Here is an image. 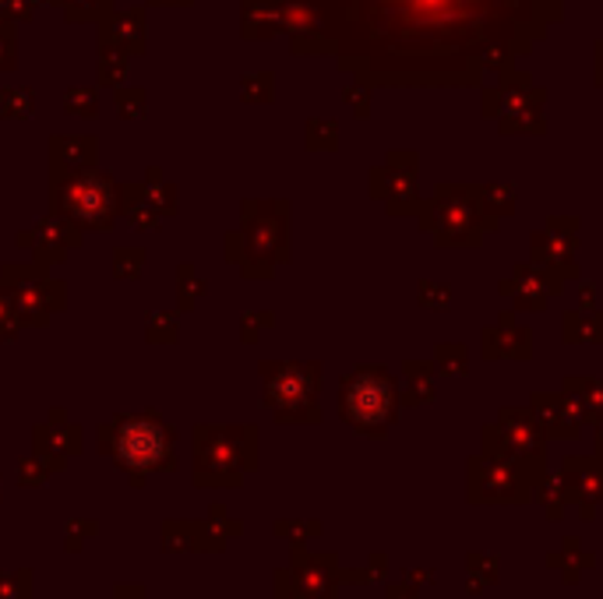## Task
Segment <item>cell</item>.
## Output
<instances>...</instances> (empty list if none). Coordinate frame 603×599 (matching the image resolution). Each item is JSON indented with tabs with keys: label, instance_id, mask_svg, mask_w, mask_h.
Listing matches in <instances>:
<instances>
[{
	"label": "cell",
	"instance_id": "16",
	"mask_svg": "<svg viewBox=\"0 0 603 599\" xmlns=\"http://www.w3.org/2000/svg\"><path fill=\"white\" fill-rule=\"evenodd\" d=\"M593 61H596V85H603V40L593 43Z\"/></svg>",
	"mask_w": 603,
	"mask_h": 599
},
{
	"label": "cell",
	"instance_id": "15",
	"mask_svg": "<svg viewBox=\"0 0 603 599\" xmlns=\"http://www.w3.org/2000/svg\"><path fill=\"white\" fill-rule=\"evenodd\" d=\"M244 95H247L251 103H255V100H272V74L268 71L251 74V79L244 82Z\"/></svg>",
	"mask_w": 603,
	"mask_h": 599
},
{
	"label": "cell",
	"instance_id": "11",
	"mask_svg": "<svg viewBox=\"0 0 603 599\" xmlns=\"http://www.w3.org/2000/svg\"><path fill=\"white\" fill-rule=\"evenodd\" d=\"M283 29V0H244V35L262 40Z\"/></svg>",
	"mask_w": 603,
	"mask_h": 599
},
{
	"label": "cell",
	"instance_id": "6",
	"mask_svg": "<svg viewBox=\"0 0 603 599\" xmlns=\"http://www.w3.org/2000/svg\"><path fill=\"white\" fill-rule=\"evenodd\" d=\"M470 473L473 500H522L530 494V479L512 458H477Z\"/></svg>",
	"mask_w": 603,
	"mask_h": 599
},
{
	"label": "cell",
	"instance_id": "12",
	"mask_svg": "<svg viewBox=\"0 0 603 599\" xmlns=\"http://www.w3.org/2000/svg\"><path fill=\"white\" fill-rule=\"evenodd\" d=\"M336 121H310L307 124V145L310 148H336Z\"/></svg>",
	"mask_w": 603,
	"mask_h": 599
},
{
	"label": "cell",
	"instance_id": "13",
	"mask_svg": "<svg viewBox=\"0 0 603 599\" xmlns=\"http://www.w3.org/2000/svg\"><path fill=\"white\" fill-rule=\"evenodd\" d=\"M480 198H483V205H488V208L494 205L498 211H512V202H515L509 184H488V187H480Z\"/></svg>",
	"mask_w": 603,
	"mask_h": 599
},
{
	"label": "cell",
	"instance_id": "1",
	"mask_svg": "<svg viewBox=\"0 0 603 599\" xmlns=\"http://www.w3.org/2000/svg\"><path fill=\"white\" fill-rule=\"evenodd\" d=\"M321 35L294 53H336L364 85H483L512 71L565 0H310Z\"/></svg>",
	"mask_w": 603,
	"mask_h": 599
},
{
	"label": "cell",
	"instance_id": "2",
	"mask_svg": "<svg viewBox=\"0 0 603 599\" xmlns=\"http://www.w3.org/2000/svg\"><path fill=\"white\" fill-rule=\"evenodd\" d=\"M343 416L364 434H385L396 416V384L381 366H360L357 374L343 381L339 395Z\"/></svg>",
	"mask_w": 603,
	"mask_h": 599
},
{
	"label": "cell",
	"instance_id": "7",
	"mask_svg": "<svg viewBox=\"0 0 603 599\" xmlns=\"http://www.w3.org/2000/svg\"><path fill=\"white\" fill-rule=\"evenodd\" d=\"M371 195L388 202V211H402L417 202V152H388L385 166L371 169Z\"/></svg>",
	"mask_w": 603,
	"mask_h": 599
},
{
	"label": "cell",
	"instance_id": "5",
	"mask_svg": "<svg viewBox=\"0 0 603 599\" xmlns=\"http://www.w3.org/2000/svg\"><path fill=\"white\" fill-rule=\"evenodd\" d=\"M113 455L124 469L149 473V469H160L170 458V441L155 420H127L116 427Z\"/></svg>",
	"mask_w": 603,
	"mask_h": 599
},
{
	"label": "cell",
	"instance_id": "9",
	"mask_svg": "<svg viewBox=\"0 0 603 599\" xmlns=\"http://www.w3.org/2000/svg\"><path fill=\"white\" fill-rule=\"evenodd\" d=\"M315 384H318L315 366H297V363L276 366V371L268 374V402L276 405L283 416H307L310 399H315Z\"/></svg>",
	"mask_w": 603,
	"mask_h": 599
},
{
	"label": "cell",
	"instance_id": "14",
	"mask_svg": "<svg viewBox=\"0 0 603 599\" xmlns=\"http://www.w3.org/2000/svg\"><path fill=\"white\" fill-rule=\"evenodd\" d=\"M346 103L354 106V113L360 121L371 117V85H364V82H354L346 89Z\"/></svg>",
	"mask_w": 603,
	"mask_h": 599
},
{
	"label": "cell",
	"instance_id": "10",
	"mask_svg": "<svg viewBox=\"0 0 603 599\" xmlns=\"http://www.w3.org/2000/svg\"><path fill=\"white\" fill-rule=\"evenodd\" d=\"M498 431H501L504 444H509V455H533L540 448V431H536V423L527 413L504 410Z\"/></svg>",
	"mask_w": 603,
	"mask_h": 599
},
{
	"label": "cell",
	"instance_id": "8",
	"mask_svg": "<svg viewBox=\"0 0 603 599\" xmlns=\"http://www.w3.org/2000/svg\"><path fill=\"white\" fill-rule=\"evenodd\" d=\"M68 216L85 223V226H106L113 219V208H116V195H113V184L95 177V173H85V177H74L64 195H61Z\"/></svg>",
	"mask_w": 603,
	"mask_h": 599
},
{
	"label": "cell",
	"instance_id": "3",
	"mask_svg": "<svg viewBox=\"0 0 603 599\" xmlns=\"http://www.w3.org/2000/svg\"><path fill=\"white\" fill-rule=\"evenodd\" d=\"M480 187H462V184H441L435 202L423 208V229L441 244H477L480 237Z\"/></svg>",
	"mask_w": 603,
	"mask_h": 599
},
{
	"label": "cell",
	"instance_id": "4",
	"mask_svg": "<svg viewBox=\"0 0 603 599\" xmlns=\"http://www.w3.org/2000/svg\"><path fill=\"white\" fill-rule=\"evenodd\" d=\"M498 127L501 134H540L543 131V100L548 92L533 85L527 71H501L498 79Z\"/></svg>",
	"mask_w": 603,
	"mask_h": 599
}]
</instances>
